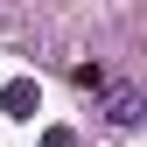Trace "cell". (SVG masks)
<instances>
[{
	"instance_id": "4",
	"label": "cell",
	"mask_w": 147,
	"mask_h": 147,
	"mask_svg": "<svg viewBox=\"0 0 147 147\" xmlns=\"http://www.w3.org/2000/svg\"><path fill=\"white\" fill-rule=\"evenodd\" d=\"M42 147H77V133H70V126H49V133H42Z\"/></svg>"
},
{
	"instance_id": "1",
	"label": "cell",
	"mask_w": 147,
	"mask_h": 147,
	"mask_svg": "<svg viewBox=\"0 0 147 147\" xmlns=\"http://www.w3.org/2000/svg\"><path fill=\"white\" fill-rule=\"evenodd\" d=\"M105 119H112L119 133H126V126H140V119H147V98H140L133 84H119V91H105Z\"/></svg>"
},
{
	"instance_id": "2",
	"label": "cell",
	"mask_w": 147,
	"mask_h": 147,
	"mask_svg": "<svg viewBox=\"0 0 147 147\" xmlns=\"http://www.w3.org/2000/svg\"><path fill=\"white\" fill-rule=\"evenodd\" d=\"M0 105H7L14 119H35V105H42V91H35V77H7V84H0Z\"/></svg>"
},
{
	"instance_id": "3",
	"label": "cell",
	"mask_w": 147,
	"mask_h": 147,
	"mask_svg": "<svg viewBox=\"0 0 147 147\" xmlns=\"http://www.w3.org/2000/svg\"><path fill=\"white\" fill-rule=\"evenodd\" d=\"M70 84L77 91H105V63H70Z\"/></svg>"
}]
</instances>
